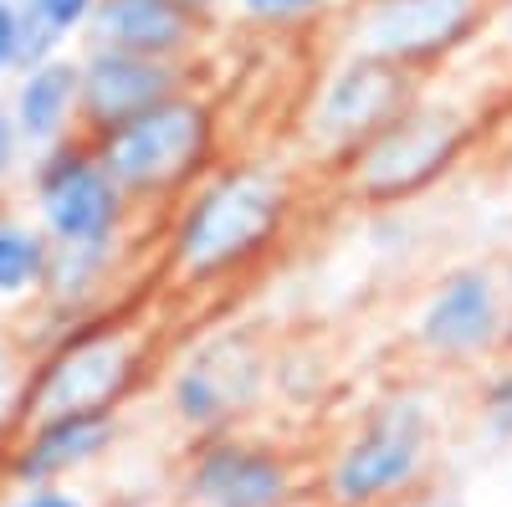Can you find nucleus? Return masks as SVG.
<instances>
[{"label":"nucleus","mask_w":512,"mask_h":507,"mask_svg":"<svg viewBox=\"0 0 512 507\" xmlns=\"http://www.w3.org/2000/svg\"><path fill=\"white\" fill-rule=\"evenodd\" d=\"M502 303H507V292L497 287L492 272L461 267L420 308L415 344L436 359H472L502 338Z\"/></svg>","instance_id":"10"},{"label":"nucleus","mask_w":512,"mask_h":507,"mask_svg":"<svg viewBox=\"0 0 512 507\" xmlns=\"http://www.w3.org/2000/svg\"><path fill=\"white\" fill-rule=\"evenodd\" d=\"M82 98H77V123L82 134L98 139L118 123L149 113L154 103L185 93V72L169 57H139V52H113V47H82L77 57Z\"/></svg>","instance_id":"8"},{"label":"nucleus","mask_w":512,"mask_h":507,"mask_svg":"<svg viewBox=\"0 0 512 507\" xmlns=\"http://www.w3.org/2000/svg\"><path fill=\"white\" fill-rule=\"evenodd\" d=\"M118 431V410L103 415H67V420H47V426H31L21 431V446L6 461V477L16 487H47L72 477L77 467L98 461L113 446Z\"/></svg>","instance_id":"13"},{"label":"nucleus","mask_w":512,"mask_h":507,"mask_svg":"<svg viewBox=\"0 0 512 507\" xmlns=\"http://www.w3.org/2000/svg\"><path fill=\"white\" fill-rule=\"evenodd\" d=\"M169 405L185 426L195 431H216L221 415L231 405V369H216V359H200V364H185L169 385Z\"/></svg>","instance_id":"18"},{"label":"nucleus","mask_w":512,"mask_h":507,"mask_svg":"<svg viewBox=\"0 0 512 507\" xmlns=\"http://www.w3.org/2000/svg\"><path fill=\"white\" fill-rule=\"evenodd\" d=\"M282 210H287V195L267 169L251 164V169H231V175H210L175 221L169 267L185 282L226 277L231 267L251 262L256 251L272 246Z\"/></svg>","instance_id":"2"},{"label":"nucleus","mask_w":512,"mask_h":507,"mask_svg":"<svg viewBox=\"0 0 512 507\" xmlns=\"http://www.w3.org/2000/svg\"><path fill=\"white\" fill-rule=\"evenodd\" d=\"M502 292H507V303H512V267H507V282H502Z\"/></svg>","instance_id":"25"},{"label":"nucleus","mask_w":512,"mask_h":507,"mask_svg":"<svg viewBox=\"0 0 512 507\" xmlns=\"http://www.w3.org/2000/svg\"><path fill=\"white\" fill-rule=\"evenodd\" d=\"M200 31L195 0H98L93 21L82 31V47H113L139 57L180 62Z\"/></svg>","instance_id":"12"},{"label":"nucleus","mask_w":512,"mask_h":507,"mask_svg":"<svg viewBox=\"0 0 512 507\" xmlns=\"http://www.w3.org/2000/svg\"><path fill=\"white\" fill-rule=\"evenodd\" d=\"M77 98H82V77H77V57H52V62H36L26 72L11 77L6 103L11 118L26 139L31 154L52 149L72 134H82L77 123Z\"/></svg>","instance_id":"14"},{"label":"nucleus","mask_w":512,"mask_h":507,"mask_svg":"<svg viewBox=\"0 0 512 507\" xmlns=\"http://www.w3.org/2000/svg\"><path fill=\"white\" fill-rule=\"evenodd\" d=\"M6 507H88V502L67 492L62 482H47V487H21V497H11Z\"/></svg>","instance_id":"22"},{"label":"nucleus","mask_w":512,"mask_h":507,"mask_svg":"<svg viewBox=\"0 0 512 507\" xmlns=\"http://www.w3.org/2000/svg\"><path fill=\"white\" fill-rule=\"evenodd\" d=\"M185 492L200 507H282L292 497V472L267 446L216 441L190 461Z\"/></svg>","instance_id":"11"},{"label":"nucleus","mask_w":512,"mask_h":507,"mask_svg":"<svg viewBox=\"0 0 512 507\" xmlns=\"http://www.w3.org/2000/svg\"><path fill=\"white\" fill-rule=\"evenodd\" d=\"M16 67H21V6L0 0V82L16 77Z\"/></svg>","instance_id":"20"},{"label":"nucleus","mask_w":512,"mask_h":507,"mask_svg":"<svg viewBox=\"0 0 512 507\" xmlns=\"http://www.w3.org/2000/svg\"><path fill=\"white\" fill-rule=\"evenodd\" d=\"M461 144H466V129L456 118H446V113H405L359 149L354 185L369 200L415 195L420 185L446 175L451 159L461 154Z\"/></svg>","instance_id":"7"},{"label":"nucleus","mask_w":512,"mask_h":507,"mask_svg":"<svg viewBox=\"0 0 512 507\" xmlns=\"http://www.w3.org/2000/svg\"><path fill=\"white\" fill-rule=\"evenodd\" d=\"M52 262V236L41 221H26L21 210L0 205V303H31L41 298Z\"/></svg>","instance_id":"16"},{"label":"nucleus","mask_w":512,"mask_h":507,"mask_svg":"<svg viewBox=\"0 0 512 507\" xmlns=\"http://www.w3.org/2000/svg\"><path fill=\"white\" fill-rule=\"evenodd\" d=\"M482 420H487V431L492 436H512V374H502L497 385H492V395H487V405H482Z\"/></svg>","instance_id":"21"},{"label":"nucleus","mask_w":512,"mask_h":507,"mask_svg":"<svg viewBox=\"0 0 512 507\" xmlns=\"http://www.w3.org/2000/svg\"><path fill=\"white\" fill-rule=\"evenodd\" d=\"M26 195L52 241H123L128 210H134L128 190L108 175V164L88 134H72L31 154Z\"/></svg>","instance_id":"4"},{"label":"nucleus","mask_w":512,"mask_h":507,"mask_svg":"<svg viewBox=\"0 0 512 507\" xmlns=\"http://www.w3.org/2000/svg\"><path fill=\"white\" fill-rule=\"evenodd\" d=\"M425 461H431V420L410 405H390L333 456L323 492L333 507H379L400 497L425 472Z\"/></svg>","instance_id":"5"},{"label":"nucleus","mask_w":512,"mask_h":507,"mask_svg":"<svg viewBox=\"0 0 512 507\" xmlns=\"http://www.w3.org/2000/svg\"><path fill=\"white\" fill-rule=\"evenodd\" d=\"M26 164H31V149H26L16 118H11V103L0 98V190L11 180H26Z\"/></svg>","instance_id":"19"},{"label":"nucleus","mask_w":512,"mask_h":507,"mask_svg":"<svg viewBox=\"0 0 512 507\" xmlns=\"http://www.w3.org/2000/svg\"><path fill=\"white\" fill-rule=\"evenodd\" d=\"M405 113H410L405 67L379 62V57H354L323 82L318 108H313V139L328 149H349V144L364 149L374 134H384Z\"/></svg>","instance_id":"9"},{"label":"nucleus","mask_w":512,"mask_h":507,"mask_svg":"<svg viewBox=\"0 0 512 507\" xmlns=\"http://www.w3.org/2000/svg\"><path fill=\"white\" fill-rule=\"evenodd\" d=\"M502 31H507V47H512V6H507V16H502Z\"/></svg>","instance_id":"24"},{"label":"nucleus","mask_w":512,"mask_h":507,"mask_svg":"<svg viewBox=\"0 0 512 507\" xmlns=\"http://www.w3.org/2000/svg\"><path fill=\"white\" fill-rule=\"evenodd\" d=\"M16 6H21V67L16 72H26L36 62L62 57L67 41L88 31L98 0H16Z\"/></svg>","instance_id":"17"},{"label":"nucleus","mask_w":512,"mask_h":507,"mask_svg":"<svg viewBox=\"0 0 512 507\" xmlns=\"http://www.w3.org/2000/svg\"><path fill=\"white\" fill-rule=\"evenodd\" d=\"M149 354L139 323L113 318H82L62 328V338L31 364L21 390V431L47 426L67 415H103L118 410V400L139 385Z\"/></svg>","instance_id":"1"},{"label":"nucleus","mask_w":512,"mask_h":507,"mask_svg":"<svg viewBox=\"0 0 512 507\" xmlns=\"http://www.w3.org/2000/svg\"><path fill=\"white\" fill-rule=\"evenodd\" d=\"M93 144L108 164V175L128 190L134 205L164 200V195L185 190L205 169L210 144H216V113L195 93H175V98L154 103L149 113L98 134Z\"/></svg>","instance_id":"3"},{"label":"nucleus","mask_w":512,"mask_h":507,"mask_svg":"<svg viewBox=\"0 0 512 507\" xmlns=\"http://www.w3.org/2000/svg\"><path fill=\"white\" fill-rule=\"evenodd\" d=\"M487 0H364L354 16V52L395 67L436 62L477 31Z\"/></svg>","instance_id":"6"},{"label":"nucleus","mask_w":512,"mask_h":507,"mask_svg":"<svg viewBox=\"0 0 512 507\" xmlns=\"http://www.w3.org/2000/svg\"><path fill=\"white\" fill-rule=\"evenodd\" d=\"M241 6L262 21H292V16H308L318 0H241Z\"/></svg>","instance_id":"23"},{"label":"nucleus","mask_w":512,"mask_h":507,"mask_svg":"<svg viewBox=\"0 0 512 507\" xmlns=\"http://www.w3.org/2000/svg\"><path fill=\"white\" fill-rule=\"evenodd\" d=\"M123 241H52L47 282H41V308H52L62 323L98 318V292L118 272Z\"/></svg>","instance_id":"15"}]
</instances>
